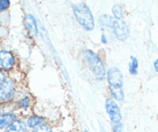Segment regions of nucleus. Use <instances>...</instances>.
Returning <instances> with one entry per match:
<instances>
[{
  "instance_id": "1",
  "label": "nucleus",
  "mask_w": 158,
  "mask_h": 132,
  "mask_svg": "<svg viewBox=\"0 0 158 132\" xmlns=\"http://www.w3.org/2000/svg\"><path fill=\"white\" fill-rule=\"evenodd\" d=\"M72 9L77 22L89 31L93 30L95 27V19L89 7L85 3L80 2L74 4Z\"/></svg>"
},
{
  "instance_id": "2",
  "label": "nucleus",
  "mask_w": 158,
  "mask_h": 132,
  "mask_svg": "<svg viewBox=\"0 0 158 132\" xmlns=\"http://www.w3.org/2000/svg\"><path fill=\"white\" fill-rule=\"evenodd\" d=\"M84 57L88 66L95 78L98 80H102L106 75V69L104 64L97 55L96 53L92 50H87L85 52Z\"/></svg>"
},
{
  "instance_id": "3",
  "label": "nucleus",
  "mask_w": 158,
  "mask_h": 132,
  "mask_svg": "<svg viewBox=\"0 0 158 132\" xmlns=\"http://www.w3.org/2000/svg\"><path fill=\"white\" fill-rule=\"evenodd\" d=\"M107 79L109 88L119 89L123 86V75L118 68L112 67L107 72Z\"/></svg>"
},
{
  "instance_id": "4",
  "label": "nucleus",
  "mask_w": 158,
  "mask_h": 132,
  "mask_svg": "<svg viewBox=\"0 0 158 132\" xmlns=\"http://www.w3.org/2000/svg\"><path fill=\"white\" fill-rule=\"evenodd\" d=\"M105 107H106V112L109 114V118L112 123L118 124L120 122L121 120H122L121 111L115 100H113L111 98L106 99Z\"/></svg>"
},
{
  "instance_id": "5",
  "label": "nucleus",
  "mask_w": 158,
  "mask_h": 132,
  "mask_svg": "<svg viewBox=\"0 0 158 132\" xmlns=\"http://www.w3.org/2000/svg\"><path fill=\"white\" fill-rule=\"evenodd\" d=\"M114 34L118 40L124 41L130 35V29L123 19H115L112 25Z\"/></svg>"
},
{
  "instance_id": "6",
  "label": "nucleus",
  "mask_w": 158,
  "mask_h": 132,
  "mask_svg": "<svg viewBox=\"0 0 158 132\" xmlns=\"http://www.w3.org/2000/svg\"><path fill=\"white\" fill-rule=\"evenodd\" d=\"M15 64V57L11 52L8 51H0V65L5 70H10Z\"/></svg>"
},
{
  "instance_id": "7",
  "label": "nucleus",
  "mask_w": 158,
  "mask_h": 132,
  "mask_svg": "<svg viewBox=\"0 0 158 132\" xmlns=\"http://www.w3.org/2000/svg\"><path fill=\"white\" fill-rule=\"evenodd\" d=\"M25 24L27 30L30 34L33 36H36L38 34V27L36 22L33 15L28 14L25 17Z\"/></svg>"
},
{
  "instance_id": "8",
  "label": "nucleus",
  "mask_w": 158,
  "mask_h": 132,
  "mask_svg": "<svg viewBox=\"0 0 158 132\" xmlns=\"http://www.w3.org/2000/svg\"><path fill=\"white\" fill-rule=\"evenodd\" d=\"M14 84L13 81L10 79H7L0 86V99L7 98L13 92Z\"/></svg>"
},
{
  "instance_id": "9",
  "label": "nucleus",
  "mask_w": 158,
  "mask_h": 132,
  "mask_svg": "<svg viewBox=\"0 0 158 132\" xmlns=\"http://www.w3.org/2000/svg\"><path fill=\"white\" fill-rule=\"evenodd\" d=\"M27 124L21 120L15 121L7 127L5 132H26Z\"/></svg>"
},
{
  "instance_id": "10",
  "label": "nucleus",
  "mask_w": 158,
  "mask_h": 132,
  "mask_svg": "<svg viewBox=\"0 0 158 132\" xmlns=\"http://www.w3.org/2000/svg\"><path fill=\"white\" fill-rule=\"evenodd\" d=\"M16 119V115L13 113H5L0 114V129L5 128L10 126Z\"/></svg>"
},
{
  "instance_id": "11",
  "label": "nucleus",
  "mask_w": 158,
  "mask_h": 132,
  "mask_svg": "<svg viewBox=\"0 0 158 132\" xmlns=\"http://www.w3.org/2000/svg\"><path fill=\"white\" fill-rule=\"evenodd\" d=\"M115 19L109 15H102L99 18L100 25L105 27H112Z\"/></svg>"
},
{
  "instance_id": "12",
  "label": "nucleus",
  "mask_w": 158,
  "mask_h": 132,
  "mask_svg": "<svg viewBox=\"0 0 158 132\" xmlns=\"http://www.w3.org/2000/svg\"><path fill=\"white\" fill-rule=\"evenodd\" d=\"M130 59H131V62L129 63V72L131 75H136L137 74L138 71V65H139V63H138V60L136 57L134 56H131L130 57Z\"/></svg>"
},
{
  "instance_id": "13",
  "label": "nucleus",
  "mask_w": 158,
  "mask_h": 132,
  "mask_svg": "<svg viewBox=\"0 0 158 132\" xmlns=\"http://www.w3.org/2000/svg\"><path fill=\"white\" fill-rule=\"evenodd\" d=\"M44 121V118L39 116H31L27 120V125L29 127H37L41 124Z\"/></svg>"
},
{
  "instance_id": "14",
  "label": "nucleus",
  "mask_w": 158,
  "mask_h": 132,
  "mask_svg": "<svg viewBox=\"0 0 158 132\" xmlns=\"http://www.w3.org/2000/svg\"><path fill=\"white\" fill-rule=\"evenodd\" d=\"M111 94L112 96L118 101H122L124 99V92L123 88L119 89H114V88H109Z\"/></svg>"
},
{
  "instance_id": "15",
  "label": "nucleus",
  "mask_w": 158,
  "mask_h": 132,
  "mask_svg": "<svg viewBox=\"0 0 158 132\" xmlns=\"http://www.w3.org/2000/svg\"><path fill=\"white\" fill-rule=\"evenodd\" d=\"M112 12L114 15L115 19H122L123 17L124 11L123 7L120 5H115L112 9Z\"/></svg>"
},
{
  "instance_id": "16",
  "label": "nucleus",
  "mask_w": 158,
  "mask_h": 132,
  "mask_svg": "<svg viewBox=\"0 0 158 132\" xmlns=\"http://www.w3.org/2000/svg\"><path fill=\"white\" fill-rule=\"evenodd\" d=\"M32 132H52V129L46 124H41L33 129Z\"/></svg>"
},
{
  "instance_id": "17",
  "label": "nucleus",
  "mask_w": 158,
  "mask_h": 132,
  "mask_svg": "<svg viewBox=\"0 0 158 132\" xmlns=\"http://www.w3.org/2000/svg\"><path fill=\"white\" fill-rule=\"evenodd\" d=\"M19 107L21 108H23V109H27L30 105V100L28 96L25 97L24 99H23L19 103Z\"/></svg>"
},
{
  "instance_id": "18",
  "label": "nucleus",
  "mask_w": 158,
  "mask_h": 132,
  "mask_svg": "<svg viewBox=\"0 0 158 132\" xmlns=\"http://www.w3.org/2000/svg\"><path fill=\"white\" fill-rule=\"evenodd\" d=\"M10 2L9 0H0V11L6 10L10 7Z\"/></svg>"
},
{
  "instance_id": "19",
  "label": "nucleus",
  "mask_w": 158,
  "mask_h": 132,
  "mask_svg": "<svg viewBox=\"0 0 158 132\" xmlns=\"http://www.w3.org/2000/svg\"><path fill=\"white\" fill-rule=\"evenodd\" d=\"M114 132H124L123 125V124H118L114 127Z\"/></svg>"
},
{
  "instance_id": "20",
  "label": "nucleus",
  "mask_w": 158,
  "mask_h": 132,
  "mask_svg": "<svg viewBox=\"0 0 158 132\" xmlns=\"http://www.w3.org/2000/svg\"><path fill=\"white\" fill-rule=\"evenodd\" d=\"M6 81V75L4 72H0V86Z\"/></svg>"
},
{
  "instance_id": "21",
  "label": "nucleus",
  "mask_w": 158,
  "mask_h": 132,
  "mask_svg": "<svg viewBox=\"0 0 158 132\" xmlns=\"http://www.w3.org/2000/svg\"><path fill=\"white\" fill-rule=\"evenodd\" d=\"M101 41L102 42L103 44H107V38H106V36L105 34H102V37H101Z\"/></svg>"
},
{
  "instance_id": "22",
  "label": "nucleus",
  "mask_w": 158,
  "mask_h": 132,
  "mask_svg": "<svg viewBox=\"0 0 158 132\" xmlns=\"http://www.w3.org/2000/svg\"><path fill=\"white\" fill-rule=\"evenodd\" d=\"M153 67H154L155 71L156 72H158V59H156L154 62V63H153Z\"/></svg>"
},
{
  "instance_id": "23",
  "label": "nucleus",
  "mask_w": 158,
  "mask_h": 132,
  "mask_svg": "<svg viewBox=\"0 0 158 132\" xmlns=\"http://www.w3.org/2000/svg\"><path fill=\"white\" fill-rule=\"evenodd\" d=\"M85 132H89V131H88V130H85Z\"/></svg>"
}]
</instances>
